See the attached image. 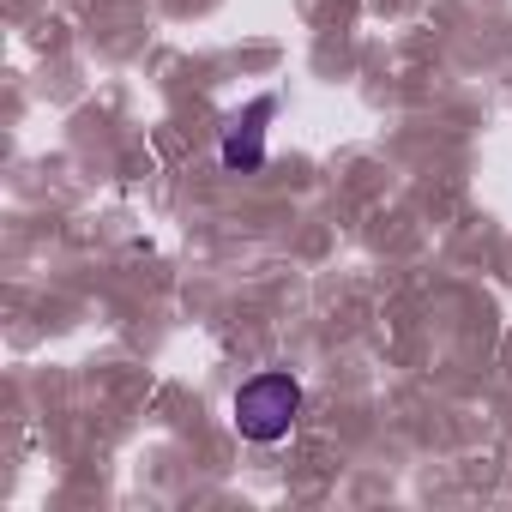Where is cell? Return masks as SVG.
<instances>
[{
    "instance_id": "1",
    "label": "cell",
    "mask_w": 512,
    "mask_h": 512,
    "mask_svg": "<svg viewBox=\"0 0 512 512\" xmlns=\"http://www.w3.org/2000/svg\"><path fill=\"white\" fill-rule=\"evenodd\" d=\"M296 416H302V380L296 374H253L241 392H235V428H241V440H253V446H272V440H284L290 428H296Z\"/></svg>"
},
{
    "instance_id": "2",
    "label": "cell",
    "mask_w": 512,
    "mask_h": 512,
    "mask_svg": "<svg viewBox=\"0 0 512 512\" xmlns=\"http://www.w3.org/2000/svg\"><path fill=\"white\" fill-rule=\"evenodd\" d=\"M272 115H278V103L260 97V103H247V115H235L223 127V163L229 169H260L266 163V121Z\"/></svg>"
}]
</instances>
